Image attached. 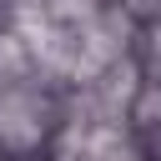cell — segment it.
I'll return each instance as SVG.
<instances>
[{
    "mask_svg": "<svg viewBox=\"0 0 161 161\" xmlns=\"http://www.w3.org/2000/svg\"><path fill=\"white\" fill-rule=\"evenodd\" d=\"M45 131V106L25 91H5L0 96V141L5 146H35Z\"/></svg>",
    "mask_w": 161,
    "mask_h": 161,
    "instance_id": "6da1fadb",
    "label": "cell"
},
{
    "mask_svg": "<svg viewBox=\"0 0 161 161\" xmlns=\"http://www.w3.org/2000/svg\"><path fill=\"white\" fill-rule=\"evenodd\" d=\"M141 116H161V91H146L141 96Z\"/></svg>",
    "mask_w": 161,
    "mask_h": 161,
    "instance_id": "7a4b0ae2",
    "label": "cell"
}]
</instances>
